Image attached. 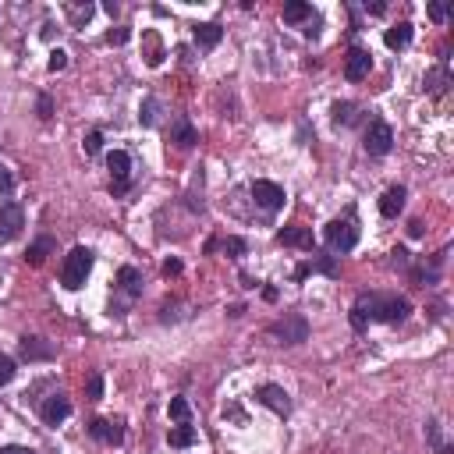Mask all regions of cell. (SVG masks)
Segmentation results:
<instances>
[{"label":"cell","mask_w":454,"mask_h":454,"mask_svg":"<svg viewBox=\"0 0 454 454\" xmlns=\"http://www.w3.org/2000/svg\"><path fill=\"white\" fill-rule=\"evenodd\" d=\"M359 302L369 312V319H380V323H401L412 312L408 298L401 295H359Z\"/></svg>","instance_id":"cell-1"},{"label":"cell","mask_w":454,"mask_h":454,"mask_svg":"<svg viewBox=\"0 0 454 454\" xmlns=\"http://www.w3.org/2000/svg\"><path fill=\"white\" fill-rule=\"evenodd\" d=\"M89 270H92V252L85 245H75L68 252L64 266H61V284H64L68 291H78L82 284H85V277H89Z\"/></svg>","instance_id":"cell-2"},{"label":"cell","mask_w":454,"mask_h":454,"mask_svg":"<svg viewBox=\"0 0 454 454\" xmlns=\"http://www.w3.org/2000/svg\"><path fill=\"white\" fill-rule=\"evenodd\" d=\"M326 245H330V252H352L359 245V227L352 220H330L326 223Z\"/></svg>","instance_id":"cell-3"},{"label":"cell","mask_w":454,"mask_h":454,"mask_svg":"<svg viewBox=\"0 0 454 454\" xmlns=\"http://www.w3.org/2000/svg\"><path fill=\"white\" fill-rule=\"evenodd\" d=\"M270 333L280 337V345H302L309 337V323H305V316H284L280 323L270 326Z\"/></svg>","instance_id":"cell-4"},{"label":"cell","mask_w":454,"mask_h":454,"mask_svg":"<svg viewBox=\"0 0 454 454\" xmlns=\"http://www.w3.org/2000/svg\"><path fill=\"white\" fill-rule=\"evenodd\" d=\"M22 227H25V209L18 202H0V238L4 242L18 238Z\"/></svg>","instance_id":"cell-5"},{"label":"cell","mask_w":454,"mask_h":454,"mask_svg":"<svg viewBox=\"0 0 454 454\" xmlns=\"http://www.w3.org/2000/svg\"><path fill=\"white\" fill-rule=\"evenodd\" d=\"M390 146H394L390 125H387V121H373V125L366 128V153H369V156H383V153H390Z\"/></svg>","instance_id":"cell-6"},{"label":"cell","mask_w":454,"mask_h":454,"mask_svg":"<svg viewBox=\"0 0 454 454\" xmlns=\"http://www.w3.org/2000/svg\"><path fill=\"white\" fill-rule=\"evenodd\" d=\"M256 397L270 408V412H277V415H288L291 412V397H288V390L284 387H277V383H263L259 390H256Z\"/></svg>","instance_id":"cell-7"},{"label":"cell","mask_w":454,"mask_h":454,"mask_svg":"<svg viewBox=\"0 0 454 454\" xmlns=\"http://www.w3.org/2000/svg\"><path fill=\"white\" fill-rule=\"evenodd\" d=\"M252 199H256V206L259 209H266V213H273V209H280L284 206V188L280 185H273V181H256L252 185Z\"/></svg>","instance_id":"cell-8"},{"label":"cell","mask_w":454,"mask_h":454,"mask_svg":"<svg viewBox=\"0 0 454 454\" xmlns=\"http://www.w3.org/2000/svg\"><path fill=\"white\" fill-rule=\"evenodd\" d=\"M369 68H373V53L362 50V46H355V50L348 53V61H345V78H348V82H362V78L369 75Z\"/></svg>","instance_id":"cell-9"},{"label":"cell","mask_w":454,"mask_h":454,"mask_svg":"<svg viewBox=\"0 0 454 454\" xmlns=\"http://www.w3.org/2000/svg\"><path fill=\"white\" fill-rule=\"evenodd\" d=\"M39 415H43L46 426H57V422H64L71 415V401L64 394H53V397H46V405L39 408Z\"/></svg>","instance_id":"cell-10"},{"label":"cell","mask_w":454,"mask_h":454,"mask_svg":"<svg viewBox=\"0 0 454 454\" xmlns=\"http://www.w3.org/2000/svg\"><path fill=\"white\" fill-rule=\"evenodd\" d=\"M277 242L280 245H288V249H312V231L309 227H280L277 231Z\"/></svg>","instance_id":"cell-11"},{"label":"cell","mask_w":454,"mask_h":454,"mask_svg":"<svg viewBox=\"0 0 454 454\" xmlns=\"http://www.w3.org/2000/svg\"><path fill=\"white\" fill-rule=\"evenodd\" d=\"M22 359L25 362H46V359H53V345L43 337H22Z\"/></svg>","instance_id":"cell-12"},{"label":"cell","mask_w":454,"mask_h":454,"mask_svg":"<svg viewBox=\"0 0 454 454\" xmlns=\"http://www.w3.org/2000/svg\"><path fill=\"white\" fill-rule=\"evenodd\" d=\"M106 167H110L114 181H118V188H125V181H128V174H132V156H128L125 149H114V153L106 156Z\"/></svg>","instance_id":"cell-13"},{"label":"cell","mask_w":454,"mask_h":454,"mask_svg":"<svg viewBox=\"0 0 454 454\" xmlns=\"http://www.w3.org/2000/svg\"><path fill=\"white\" fill-rule=\"evenodd\" d=\"M89 433H92L96 440H103V443H121V440H125L121 422H110V419H96V422L89 426Z\"/></svg>","instance_id":"cell-14"},{"label":"cell","mask_w":454,"mask_h":454,"mask_svg":"<svg viewBox=\"0 0 454 454\" xmlns=\"http://www.w3.org/2000/svg\"><path fill=\"white\" fill-rule=\"evenodd\" d=\"M405 199H408V192H405L401 185L387 188V192H383V199H380V213H383V216H397V213L405 209Z\"/></svg>","instance_id":"cell-15"},{"label":"cell","mask_w":454,"mask_h":454,"mask_svg":"<svg viewBox=\"0 0 454 454\" xmlns=\"http://www.w3.org/2000/svg\"><path fill=\"white\" fill-rule=\"evenodd\" d=\"M383 43H387L390 50H405V46L412 43V25H408V22H397V25H390V29H387V36H383Z\"/></svg>","instance_id":"cell-16"},{"label":"cell","mask_w":454,"mask_h":454,"mask_svg":"<svg viewBox=\"0 0 454 454\" xmlns=\"http://www.w3.org/2000/svg\"><path fill=\"white\" fill-rule=\"evenodd\" d=\"M170 142H174V146H181V149H188L192 142H195V128L181 118V114H178V118H174V125H170Z\"/></svg>","instance_id":"cell-17"},{"label":"cell","mask_w":454,"mask_h":454,"mask_svg":"<svg viewBox=\"0 0 454 454\" xmlns=\"http://www.w3.org/2000/svg\"><path fill=\"white\" fill-rule=\"evenodd\" d=\"M220 39H223V29H220L216 22H202V25H195V43H199L202 50H213Z\"/></svg>","instance_id":"cell-18"},{"label":"cell","mask_w":454,"mask_h":454,"mask_svg":"<svg viewBox=\"0 0 454 454\" xmlns=\"http://www.w3.org/2000/svg\"><path fill=\"white\" fill-rule=\"evenodd\" d=\"M284 22L288 25H302V22H316V15H312V8L309 4H302V0H295V4H284Z\"/></svg>","instance_id":"cell-19"},{"label":"cell","mask_w":454,"mask_h":454,"mask_svg":"<svg viewBox=\"0 0 454 454\" xmlns=\"http://www.w3.org/2000/svg\"><path fill=\"white\" fill-rule=\"evenodd\" d=\"M160 114H163V103H160L156 96L142 99V106H139V121H142L146 128H156V125H160Z\"/></svg>","instance_id":"cell-20"},{"label":"cell","mask_w":454,"mask_h":454,"mask_svg":"<svg viewBox=\"0 0 454 454\" xmlns=\"http://www.w3.org/2000/svg\"><path fill=\"white\" fill-rule=\"evenodd\" d=\"M118 280H121V288L135 298V295H142V273L135 270V266H121L118 270Z\"/></svg>","instance_id":"cell-21"},{"label":"cell","mask_w":454,"mask_h":454,"mask_svg":"<svg viewBox=\"0 0 454 454\" xmlns=\"http://www.w3.org/2000/svg\"><path fill=\"white\" fill-rule=\"evenodd\" d=\"M167 440H170V447H192L195 443V429L188 422H178L174 429L167 433Z\"/></svg>","instance_id":"cell-22"},{"label":"cell","mask_w":454,"mask_h":454,"mask_svg":"<svg viewBox=\"0 0 454 454\" xmlns=\"http://www.w3.org/2000/svg\"><path fill=\"white\" fill-rule=\"evenodd\" d=\"M50 252H53V238H39V242H32V245H29L25 259H29L32 266H39V263H43V259L50 256Z\"/></svg>","instance_id":"cell-23"},{"label":"cell","mask_w":454,"mask_h":454,"mask_svg":"<svg viewBox=\"0 0 454 454\" xmlns=\"http://www.w3.org/2000/svg\"><path fill=\"white\" fill-rule=\"evenodd\" d=\"M447 82H450L447 68H436V71H429V75H426V89H429L433 96H443V92H447Z\"/></svg>","instance_id":"cell-24"},{"label":"cell","mask_w":454,"mask_h":454,"mask_svg":"<svg viewBox=\"0 0 454 454\" xmlns=\"http://www.w3.org/2000/svg\"><path fill=\"white\" fill-rule=\"evenodd\" d=\"M355 103H333V125H355Z\"/></svg>","instance_id":"cell-25"},{"label":"cell","mask_w":454,"mask_h":454,"mask_svg":"<svg viewBox=\"0 0 454 454\" xmlns=\"http://www.w3.org/2000/svg\"><path fill=\"white\" fill-rule=\"evenodd\" d=\"M170 419H174V422H188L192 419V408H188V401H185V397H170Z\"/></svg>","instance_id":"cell-26"},{"label":"cell","mask_w":454,"mask_h":454,"mask_svg":"<svg viewBox=\"0 0 454 454\" xmlns=\"http://www.w3.org/2000/svg\"><path fill=\"white\" fill-rule=\"evenodd\" d=\"M92 4H68V15H71V25H89V18H92Z\"/></svg>","instance_id":"cell-27"},{"label":"cell","mask_w":454,"mask_h":454,"mask_svg":"<svg viewBox=\"0 0 454 454\" xmlns=\"http://www.w3.org/2000/svg\"><path fill=\"white\" fill-rule=\"evenodd\" d=\"M15 380V359L11 355H0V387Z\"/></svg>","instance_id":"cell-28"},{"label":"cell","mask_w":454,"mask_h":454,"mask_svg":"<svg viewBox=\"0 0 454 454\" xmlns=\"http://www.w3.org/2000/svg\"><path fill=\"white\" fill-rule=\"evenodd\" d=\"M85 394L92 397V401H96V397H103V376H99V373H89V380H85Z\"/></svg>","instance_id":"cell-29"},{"label":"cell","mask_w":454,"mask_h":454,"mask_svg":"<svg viewBox=\"0 0 454 454\" xmlns=\"http://www.w3.org/2000/svg\"><path fill=\"white\" fill-rule=\"evenodd\" d=\"M46 68H50V71H64V68H68V53H64V50H53L50 61H46Z\"/></svg>","instance_id":"cell-30"},{"label":"cell","mask_w":454,"mask_h":454,"mask_svg":"<svg viewBox=\"0 0 454 454\" xmlns=\"http://www.w3.org/2000/svg\"><path fill=\"white\" fill-rule=\"evenodd\" d=\"M106 43H110V46H121V43H128V29H125V25L110 29V32H106Z\"/></svg>","instance_id":"cell-31"},{"label":"cell","mask_w":454,"mask_h":454,"mask_svg":"<svg viewBox=\"0 0 454 454\" xmlns=\"http://www.w3.org/2000/svg\"><path fill=\"white\" fill-rule=\"evenodd\" d=\"M99 149H103V135H99V132H89V135H85V153L96 156Z\"/></svg>","instance_id":"cell-32"},{"label":"cell","mask_w":454,"mask_h":454,"mask_svg":"<svg viewBox=\"0 0 454 454\" xmlns=\"http://www.w3.org/2000/svg\"><path fill=\"white\" fill-rule=\"evenodd\" d=\"M223 252H231V256H245L249 245H245L242 238H227V242H223Z\"/></svg>","instance_id":"cell-33"},{"label":"cell","mask_w":454,"mask_h":454,"mask_svg":"<svg viewBox=\"0 0 454 454\" xmlns=\"http://www.w3.org/2000/svg\"><path fill=\"white\" fill-rule=\"evenodd\" d=\"M11 188H15V178H11V170L0 163V195H8Z\"/></svg>","instance_id":"cell-34"},{"label":"cell","mask_w":454,"mask_h":454,"mask_svg":"<svg viewBox=\"0 0 454 454\" xmlns=\"http://www.w3.org/2000/svg\"><path fill=\"white\" fill-rule=\"evenodd\" d=\"M312 270H323V273H330V277L337 273V266H333L330 256H316V259H312Z\"/></svg>","instance_id":"cell-35"},{"label":"cell","mask_w":454,"mask_h":454,"mask_svg":"<svg viewBox=\"0 0 454 454\" xmlns=\"http://www.w3.org/2000/svg\"><path fill=\"white\" fill-rule=\"evenodd\" d=\"M390 256H394V259H390L394 266H401V270H408V263H412V259H408V252H405V249H394Z\"/></svg>","instance_id":"cell-36"},{"label":"cell","mask_w":454,"mask_h":454,"mask_svg":"<svg viewBox=\"0 0 454 454\" xmlns=\"http://www.w3.org/2000/svg\"><path fill=\"white\" fill-rule=\"evenodd\" d=\"M447 15H450L447 4H429V18H433V22H447Z\"/></svg>","instance_id":"cell-37"},{"label":"cell","mask_w":454,"mask_h":454,"mask_svg":"<svg viewBox=\"0 0 454 454\" xmlns=\"http://www.w3.org/2000/svg\"><path fill=\"white\" fill-rule=\"evenodd\" d=\"M163 273H167V277H174V273H181V263H178V259H167V263H163Z\"/></svg>","instance_id":"cell-38"},{"label":"cell","mask_w":454,"mask_h":454,"mask_svg":"<svg viewBox=\"0 0 454 454\" xmlns=\"http://www.w3.org/2000/svg\"><path fill=\"white\" fill-rule=\"evenodd\" d=\"M50 110H53L50 96H39V118H50Z\"/></svg>","instance_id":"cell-39"},{"label":"cell","mask_w":454,"mask_h":454,"mask_svg":"<svg viewBox=\"0 0 454 454\" xmlns=\"http://www.w3.org/2000/svg\"><path fill=\"white\" fill-rule=\"evenodd\" d=\"M0 454H36L32 447H0Z\"/></svg>","instance_id":"cell-40"},{"label":"cell","mask_w":454,"mask_h":454,"mask_svg":"<svg viewBox=\"0 0 454 454\" xmlns=\"http://www.w3.org/2000/svg\"><path fill=\"white\" fill-rule=\"evenodd\" d=\"M429 440L440 447V426H436V422H429Z\"/></svg>","instance_id":"cell-41"}]
</instances>
